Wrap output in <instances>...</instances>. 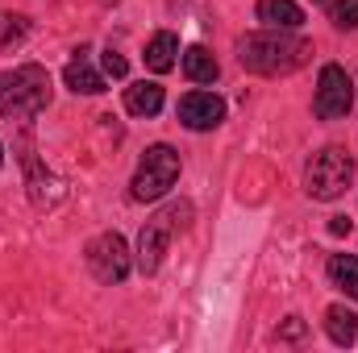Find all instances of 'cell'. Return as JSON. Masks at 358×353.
<instances>
[{"label":"cell","instance_id":"d6986e66","mask_svg":"<svg viewBox=\"0 0 358 353\" xmlns=\"http://www.w3.org/2000/svg\"><path fill=\"white\" fill-rule=\"evenodd\" d=\"M283 341H300L304 337V324H300V316H287V324H283V333H279Z\"/></svg>","mask_w":358,"mask_h":353},{"label":"cell","instance_id":"6da1fadb","mask_svg":"<svg viewBox=\"0 0 358 353\" xmlns=\"http://www.w3.org/2000/svg\"><path fill=\"white\" fill-rule=\"evenodd\" d=\"M313 46L296 38V29H267V33H246L238 38V63L255 75H287L304 67Z\"/></svg>","mask_w":358,"mask_h":353},{"label":"cell","instance_id":"3957f363","mask_svg":"<svg viewBox=\"0 0 358 353\" xmlns=\"http://www.w3.org/2000/svg\"><path fill=\"white\" fill-rule=\"evenodd\" d=\"M187 220H192V204H187V200L167 204L163 212H155V216L146 220V229H142V237H138V270H142V274H155V270L163 266V254H167L171 237L187 229Z\"/></svg>","mask_w":358,"mask_h":353},{"label":"cell","instance_id":"e0dca14e","mask_svg":"<svg viewBox=\"0 0 358 353\" xmlns=\"http://www.w3.org/2000/svg\"><path fill=\"white\" fill-rule=\"evenodd\" d=\"M329 21L338 29H358V0H334L329 4Z\"/></svg>","mask_w":358,"mask_h":353},{"label":"cell","instance_id":"ba28073f","mask_svg":"<svg viewBox=\"0 0 358 353\" xmlns=\"http://www.w3.org/2000/svg\"><path fill=\"white\" fill-rule=\"evenodd\" d=\"M225 121V100L217 91H187L179 100V125L192 133H208Z\"/></svg>","mask_w":358,"mask_h":353},{"label":"cell","instance_id":"30bf717a","mask_svg":"<svg viewBox=\"0 0 358 353\" xmlns=\"http://www.w3.org/2000/svg\"><path fill=\"white\" fill-rule=\"evenodd\" d=\"M259 21L267 29H300L304 25V8L296 0H259Z\"/></svg>","mask_w":358,"mask_h":353},{"label":"cell","instance_id":"52a82bcc","mask_svg":"<svg viewBox=\"0 0 358 353\" xmlns=\"http://www.w3.org/2000/svg\"><path fill=\"white\" fill-rule=\"evenodd\" d=\"M88 270L96 274V283H125L129 274V246L121 233H100L88 241Z\"/></svg>","mask_w":358,"mask_h":353},{"label":"cell","instance_id":"5bb4252c","mask_svg":"<svg viewBox=\"0 0 358 353\" xmlns=\"http://www.w3.org/2000/svg\"><path fill=\"white\" fill-rule=\"evenodd\" d=\"M183 75H187L192 84H213V80L221 75V67H217V59H213L204 46H187V50H183Z\"/></svg>","mask_w":358,"mask_h":353},{"label":"cell","instance_id":"ffe728a7","mask_svg":"<svg viewBox=\"0 0 358 353\" xmlns=\"http://www.w3.org/2000/svg\"><path fill=\"white\" fill-rule=\"evenodd\" d=\"M329 233H334V237L350 233V220H346V216H334V220H329Z\"/></svg>","mask_w":358,"mask_h":353},{"label":"cell","instance_id":"9c48e42d","mask_svg":"<svg viewBox=\"0 0 358 353\" xmlns=\"http://www.w3.org/2000/svg\"><path fill=\"white\" fill-rule=\"evenodd\" d=\"M63 84L76 91V96H100L104 91V75L88 63V50H76V59L63 71Z\"/></svg>","mask_w":358,"mask_h":353},{"label":"cell","instance_id":"4fadbf2b","mask_svg":"<svg viewBox=\"0 0 358 353\" xmlns=\"http://www.w3.org/2000/svg\"><path fill=\"white\" fill-rule=\"evenodd\" d=\"M176 54H179V38L176 33H155L150 42H146V67L155 71V75H163V71H171L176 67Z\"/></svg>","mask_w":358,"mask_h":353},{"label":"cell","instance_id":"ac0fdd59","mask_svg":"<svg viewBox=\"0 0 358 353\" xmlns=\"http://www.w3.org/2000/svg\"><path fill=\"white\" fill-rule=\"evenodd\" d=\"M100 63H104V75H113V80H125V75H129V63H125L113 46L104 50V59H100Z\"/></svg>","mask_w":358,"mask_h":353},{"label":"cell","instance_id":"2e32d148","mask_svg":"<svg viewBox=\"0 0 358 353\" xmlns=\"http://www.w3.org/2000/svg\"><path fill=\"white\" fill-rule=\"evenodd\" d=\"M25 29H29V21H25V17H17V13H0V50H4V46H13V42H21V38H25Z\"/></svg>","mask_w":358,"mask_h":353},{"label":"cell","instance_id":"7c38bea8","mask_svg":"<svg viewBox=\"0 0 358 353\" xmlns=\"http://www.w3.org/2000/svg\"><path fill=\"white\" fill-rule=\"evenodd\" d=\"M125 108L134 117H155L163 108V88L155 80H142V84H129L125 88Z\"/></svg>","mask_w":358,"mask_h":353},{"label":"cell","instance_id":"277c9868","mask_svg":"<svg viewBox=\"0 0 358 353\" xmlns=\"http://www.w3.org/2000/svg\"><path fill=\"white\" fill-rule=\"evenodd\" d=\"M355 179V158L342 146H325L321 154H313L308 171H304V187L313 200H338Z\"/></svg>","mask_w":358,"mask_h":353},{"label":"cell","instance_id":"9a60e30c","mask_svg":"<svg viewBox=\"0 0 358 353\" xmlns=\"http://www.w3.org/2000/svg\"><path fill=\"white\" fill-rule=\"evenodd\" d=\"M329 283L338 291H346L350 299H358V258L355 254H334L329 258Z\"/></svg>","mask_w":358,"mask_h":353},{"label":"cell","instance_id":"44dd1931","mask_svg":"<svg viewBox=\"0 0 358 353\" xmlns=\"http://www.w3.org/2000/svg\"><path fill=\"white\" fill-rule=\"evenodd\" d=\"M0 167H4V150H0Z\"/></svg>","mask_w":358,"mask_h":353},{"label":"cell","instance_id":"5b68a950","mask_svg":"<svg viewBox=\"0 0 358 353\" xmlns=\"http://www.w3.org/2000/svg\"><path fill=\"white\" fill-rule=\"evenodd\" d=\"M179 179V154L171 146H150L146 154H142V163H138V171H134V183H129V191H134V200H163L171 187H176Z\"/></svg>","mask_w":358,"mask_h":353},{"label":"cell","instance_id":"8fae6325","mask_svg":"<svg viewBox=\"0 0 358 353\" xmlns=\"http://www.w3.org/2000/svg\"><path fill=\"white\" fill-rule=\"evenodd\" d=\"M325 333L334 345H355L358 341V312H350L346 303H334L325 312Z\"/></svg>","mask_w":358,"mask_h":353},{"label":"cell","instance_id":"7a4b0ae2","mask_svg":"<svg viewBox=\"0 0 358 353\" xmlns=\"http://www.w3.org/2000/svg\"><path fill=\"white\" fill-rule=\"evenodd\" d=\"M46 104H50V75H46V67L25 63V67H13V71H0V117L29 121Z\"/></svg>","mask_w":358,"mask_h":353},{"label":"cell","instance_id":"8992f818","mask_svg":"<svg viewBox=\"0 0 358 353\" xmlns=\"http://www.w3.org/2000/svg\"><path fill=\"white\" fill-rule=\"evenodd\" d=\"M355 108V80L346 75V67L325 63L317 75V96H313V112L321 121H342Z\"/></svg>","mask_w":358,"mask_h":353}]
</instances>
